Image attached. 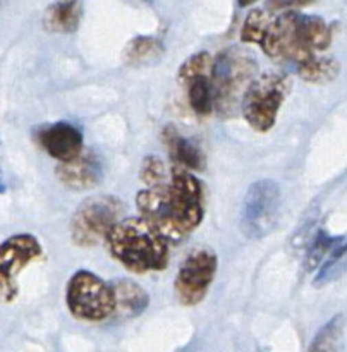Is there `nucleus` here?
Returning <instances> with one entry per match:
<instances>
[{"label":"nucleus","mask_w":347,"mask_h":352,"mask_svg":"<svg viewBox=\"0 0 347 352\" xmlns=\"http://www.w3.org/2000/svg\"><path fill=\"white\" fill-rule=\"evenodd\" d=\"M137 212L170 244H179L199 227L205 217V195L191 170L174 165L165 184L141 189Z\"/></svg>","instance_id":"1"},{"label":"nucleus","mask_w":347,"mask_h":352,"mask_svg":"<svg viewBox=\"0 0 347 352\" xmlns=\"http://www.w3.org/2000/svg\"><path fill=\"white\" fill-rule=\"evenodd\" d=\"M110 256L133 274L144 275L168 267L170 243L143 217H122L105 234Z\"/></svg>","instance_id":"2"},{"label":"nucleus","mask_w":347,"mask_h":352,"mask_svg":"<svg viewBox=\"0 0 347 352\" xmlns=\"http://www.w3.org/2000/svg\"><path fill=\"white\" fill-rule=\"evenodd\" d=\"M254 76L256 60L249 50L232 47L220 52L212 64L213 110L222 117L234 116Z\"/></svg>","instance_id":"3"},{"label":"nucleus","mask_w":347,"mask_h":352,"mask_svg":"<svg viewBox=\"0 0 347 352\" xmlns=\"http://www.w3.org/2000/svg\"><path fill=\"white\" fill-rule=\"evenodd\" d=\"M292 82L282 72L268 71L254 76L240 98V113L256 133H268L277 122L278 112L291 93Z\"/></svg>","instance_id":"4"},{"label":"nucleus","mask_w":347,"mask_h":352,"mask_svg":"<svg viewBox=\"0 0 347 352\" xmlns=\"http://www.w3.org/2000/svg\"><path fill=\"white\" fill-rule=\"evenodd\" d=\"M65 305L81 322H103L115 309L112 285L89 270L74 272L65 287Z\"/></svg>","instance_id":"5"},{"label":"nucleus","mask_w":347,"mask_h":352,"mask_svg":"<svg viewBox=\"0 0 347 352\" xmlns=\"http://www.w3.org/2000/svg\"><path fill=\"white\" fill-rule=\"evenodd\" d=\"M124 205L112 195H95L82 199L71 217V239L79 248H93L105 239L110 227L122 219Z\"/></svg>","instance_id":"6"},{"label":"nucleus","mask_w":347,"mask_h":352,"mask_svg":"<svg viewBox=\"0 0 347 352\" xmlns=\"http://www.w3.org/2000/svg\"><path fill=\"white\" fill-rule=\"evenodd\" d=\"M280 186L271 179H260L247 188L240 208V232L251 241H260L275 229L280 217Z\"/></svg>","instance_id":"7"},{"label":"nucleus","mask_w":347,"mask_h":352,"mask_svg":"<svg viewBox=\"0 0 347 352\" xmlns=\"http://www.w3.org/2000/svg\"><path fill=\"white\" fill-rule=\"evenodd\" d=\"M219 258L210 248L192 250L179 267L174 278V294L184 306H196L206 298L215 280Z\"/></svg>","instance_id":"8"},{"label":"nucleus","mask_w":347,"mask_h":352,"mask_svg":"<svg viewBox=\"0 0 347 352\" xmlns=\"http://www.w3.org/2000/svg\"><path fill=\"white\" fill-rule=\"evenodd\" d=\"M41 253L40 241L33 234H16L0 243V305H9L17 298V277Z\"/></svg>","instance_id":"9"},{"label":"nucleus","mask_w":347,"mask_h":352,"mask_svg":"<svg viewBox=\"0 0 347 352\" xmlns=\"http://www.w3.org/2000/svg\"><path fill=\"white\" fill-rule=\"evenodd\" d=\"M212 64V55L201 50L186 58L177 71V79L186 89L189 107L199 117H206L213 112Z\"/></svg>","instance_id":"10"},{"label":"nucleus","mask_w":347,"mask_h":352,"mask_svg":"<svg viewBox=\"0 0 347 352\" xmlns=\"http://www.w3.org/2000/svg\"><path fill=\"white\" fill-rule=\"evenodd\" d=\"M38 144L54 160L69 162L82 153V134L69 122H55L45 126L38 133Z\"/></svg>","instance_id":"11"},{"label":"nucleus","mask_w":347,"mask_h":352,"mask_svg":"<svg viewBox=\"0 0 347 352\" xmlns=\"http://www.w3.org/2000/svg\"><path fill=\"white\" fill-rule=\"evenodd\" d=\"M55 174L62 186L71 191H88L102 182L103 168L95 155L82 151L72 160L58 162Z\"/></svg>","instance_id":"12"},{"label":"nucleus","mask_w":347,"mask_h":352,"mask_svg":"<svg viewBox=\"0 0 347 352\" xmlns=\"http://www.w3.org/2000/svg\"><path fill=\"white\" fill-rule=\"evenodd\" d=\"M113 301H115V309L113 315L120 318H136L150 305V296L148 292L129 278H119L113 280L112 284Z\"/></svg>","instance_id":"13"},{"label":"nucleus","mask_w":347,"mask_h":352,"mask_svg":"<svg viewBox=\"0 0 347 352\" xmlns=\"http://www.w3.org/2000/svg\"><path fill=\"white\" fill-rule=\"evenodd\" d=\"M161 140L167 144V150L170 153L174 165L184 167L191 172L205 168V155L199 150L198 144L182 138L175 127H165L161 131Z\"/></svg>","instance_id":"14"},{"label":"nucleus","mask_w":347,"mask_h":352,"mask_svg":"<svg viewBox=\"0 0 347 352\" xmlns=\"http://www.w3.org/2000/svg\"><path fill=\"white\" fill-rule=\"evenodd\" d=\"M82 7L78 0H62L47 7L43 14V26L50 33H74L81 24Z\"/></svg>","instance_id":"15"},{"label":"nucleus","mask_w":347,"mask_h":352,"mask_svg":"<svg viewBox=\"0 0 347 352\" xmlns=\"http://www.w3.org/2000/svg\"><path fill=\"white\" fill-rule=\"evenodd\" d=\"M298 33L302 45L318 54L328 50L332 45V26L320 16L298 12Z\"/></svg>","instance_id":"16"},{"label":"nucleus","mask_w":347,"mask_h":352,"mask_svg":"<svg viewBox=\"0 0 347 352\" xmlns=\"http://www.w3.org/2000/svg\"><path fill=\"white\" fill-rule=\"evenodd\" d=\"M295 74L306 82H313V85H326L337 79L340 72V64L337 58L330 57V55L316 54L311 58L299 65L295 69Z\"/></svg>","instance_id":"17"},{"label":"nucleus","mask_w":347,"mask_h":352,"mask_svg":"<svg viewBox=\"0 0 347 352\" xmlns=\"http://www.w3.org/2000/svg\"><path fill=\"white\" fill-rule=\"evenodd\" d=\"M164 55V45L155 36H136L127 43L124 58L131 65H148Z\"/></svg>","instance_id":"18"},{"label":"nucleus","mask_w":347,"mask_h":352,"mask_svg":"<svg viewBox=\"0 0 347 352\" xmlns=\"http://www.w3.org/2000/svg\"><path fill=\"white\" fill-rule=\"evenodd\" d=\"M344 351V316L337 315L325 323L313 337L306 352H342Z\"/></svg>","instance_id":"19"},{"label":"nucleus","mask_w":347,"mask_h":352,"mask_svg":"<svg viewBox=\"0 0 347 352\" xmlns=\"http://www.w3.org/2000/svg\"><path fill=\"white\" fill-rule=\"evenodd\" d=\"M271 17H273V14L267 9L251 10L246 16V19H244L243 28H240V40H243L244 43L260 45L265 33H267Z\"/></svg>","instance_id":"20"},{"label":"nucleus","mask_w":347,"mask_h":352,"mask_svg":"<svg viewBox=\"0 0 347 352\" xmlns=\"http://www.w3.org/2000/svg\"><path fill=\"white\" fill-rule=\"evenodd\" d=\"M344 241V237H332L325 232V230H316L313 236L311 243L308 244V254H306V268L308 270H315L316 267L323 263L330 251L337 246V244Z\"/></svg>","instance_id":"21"},{"label":"nucleus","mask_w":347,"mask_h":352,"mask_svg":"<svg viewBox=\"0 0 347 352\" xmlns=\"http://www.w3.org/2000/svg\"><path fill=\"white\" fill-rule=\"evenodd\" d=\"M141 181L146 184V188H151V186H160L165 184L168 181V175L165 172V165L161 162L160 157L157 155H148V157L143 158L139 168Z\"/></svg>","instance_id":"22"},{"label":"nucleus","mask_w":347,"mask_h":352,"mask_svg":"<svg viewBox=\"0 0 347 352\" xmlns=\"http://www.w3.org/2000/svg\"><path fill=\"white\" fill-rule=\"evenodd\" d=\"M316 0H267V10L277 12V10H295L299 7H306Z\"/></svg>","instance_id":"23"},{"label":"nucleus","mask_w":347,"mask_h":352,"mask_svg":"<svg viewBox=\"0 0 347 352\" xmlns=\"http://www.w3.org/2000/svg\"><path fill=\"white\" fill-rule=\"evenodd\" d=\"M258 0H237V6L239 7H249V6H253V3H256Z\"/></svg>","instance_id":"24"},{"label":"nucleus","mask_w":347,"mask_h":352,"mask_svg":"<svg viewBox=\"0 0 347 352\" xmlns=\"http://www.w3.org/2000/svg\"><path fill=\"white\" fill-rule=\"evenodd\" d=\"M0 177H2V174H0Z\"/></svg>","instance_id":"25"}]
</instances>
